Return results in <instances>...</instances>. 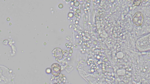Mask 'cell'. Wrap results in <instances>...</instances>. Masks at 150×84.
<instances>
[{
	"mask_svg": "<svg viewBox=\"0 0 150 84\" xmlns=\"http://www.w3.org/2000/svg\"><path fill=\"white\" fill-rule=\"evenodd\" d=\"M136 47L140 52H145L150 49V35H146L138 38L136 41Z\"/></svg>",
	"mask_w": 150,
	"mask_h": 84,
	"instance_id": "6da1fadb",
	"label": "cell"
},
{
	"mask_svg": "<svg viewBox=\"0 0 150 84\" xmlns=\"http://www.w3.org/2000/svg\"><path fill=\"white\" fill-rule=\"evenodd\" d=\"M144 20L142 14L140 12L136 13L134 15L132 21L134 24L137 26H141Z\"/></svg>",
	"mask_w": 150,
	"mask_h": 84,
	"instance_id": "7a4b0ae2",
	"label": "cell"
},
{
	"mask_svg": "<svg viewBox=\"0 0 150 84\" xmlns=\"http://www.w3.org/2000/svg\"><path fill=\"white\" fill-rule=\"evenodd\" d=\"M61 71L60 66L57 63L52 64L51 67V73L55 76H58Z\"/></svg>",
	"mask_w": 150,
	"mask_h": 84,
	"instance_id": "3957f363",
	"label": "cell"
},
{
	"mask_svg": "<svg viewBox=\"0 0 150 84\" xmlns=\"http://www.w3.org/2000/svg\"><path fill=\"white\" fill-rule=\"evenodd\" d=\"M133 1L134 2L133 3L134 5L138 6L141 3V1L140 0H137Z\"/></svg>",
	"mask_w": 150,
	"mask_h": 84,
	"instance_id": "277c9868",
	"label": "cell"
}]
</instances>
